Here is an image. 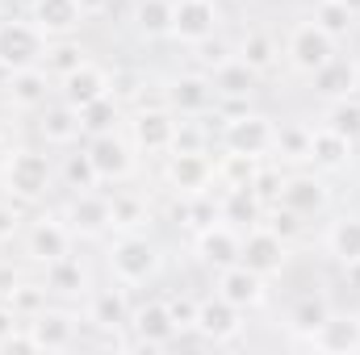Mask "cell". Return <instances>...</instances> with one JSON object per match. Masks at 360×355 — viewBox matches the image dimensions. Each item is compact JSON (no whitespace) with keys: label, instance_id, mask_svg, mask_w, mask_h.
<instances>
[{"label":"cell","instance_id":"obj_1","mask_svg":"<svg viewBox=\"0 0 360 355\" xmlns=\"http://www.w3.org/2000/svg\"><path fill=\"white\" fill-rule=\"evenodd\" d=\"M0 188L21 205H38L55 188V163L38 147H8L0 155Z\"/></svg>","mask_w":360,"mask_h":355},{"label":"cell","instance_id":"obj_2","mask_svg":"<svg viewBox=\"0 0 360 355\" xmlns=\"http://www.w3.org/2000/svg\"><path fill=\"white\" fill-rule=\"evenodd\" d=\"M105 267H109L113 284L139 288V284L155 280V272H160V247L147 234H139V230H122L109 243V251H105Z\"/></svg>","mask_w":360,"mask_h":355},{"label":"cell","instance_id":"obj_3","mask_svg":"<svg viewBox=\"0 0 360 355\" xmlns=\"http://www.w3.org/2000/svg\"><path fill=\"white\" fill-rule=\"evenodd\" d=\"M340 55V42L310 17V21H293L289 25V34H285V63H289V72H297V76H314L319 67H327L331 59Z\"/></svg>","mask_w":360,"mask_h":355},{"label":"cell","instance_id":"obj_4","mask_svg":"<svg viewBox=\"0 0 360 355\" xmlns=\"http://www.w3.org/2000/svg\"><path fill=\"white\" fill-rule=\"evenodd\" d=\"M46 34L30 21V17H4L0 21V67L4 72H21V67H38L46 59Z\"/></svg>","mask_w":360,"mask_h":355},{"label":"cell","instance_id":"obj_5","mask_svg":"<svg viewBox=\"0 0 360 355\" xmlns=\"http://www.w3.org/2000/svg\"><path fill=\"white\" fill-rule=\"evenodd\" d=\"M272 138H276V121L269 113L243 109V113L226 117V126H222V151H231V155L264 159V155H272Z\"/></svg>","mask_w":360,"mask_h":355},{"label":"cell","instance_id":"obj_6","mask_svg":"<svg viewBox=\"0 0 360 355\" xmlns=\"http://www.w3.org/2000/svg\"><path fill=\"white\" fill-rule=\"evenodd\" d=\"M59 217L68 222V230L76 239H101V234L113 230V201L96 188H76Z\"/></svg>","mask_w":360,"mask_h":355},{"label":"cell","instance_id":"obj_7","mask_svg":"<svg viewBox=\"0 0 360 355\" xmlns=\"http://www.w3.org/2000/svg\"><path fill=\"white\" fill-rule=\"evenodd\" d=\"M222 29V4L218 0H172V42L201 46L205 38H218Z\"/></svg>","mask_w":360,"mask_h":355},{"label":"cell","instance_id":"obj_8","mask_svg":"<svg viewBox=\"0 0 360 355\" xmlns=\"http://www.w3.org/2000/svg\"><path fill=\"white\" fill-rule=\"evenodd\" d=\"M176 126L180 117L168 105H155V109H139L130 117V142L139 155H172L176 147Z\"/></svg>","mask_w":360,"mask_h":355},{"label":"cell","instance_id":"obj_9","mask_svg":"<svg viewBox=\"0 0 360 355\" xmlns=\"http://www.w3.org/2000/svg\"><path fill=\"white\" fill-rule=\"evenodd\" d=\"M193 335L201 343H235L243 335V309H235L231 301H222L218 293L214 297H197V318H193Z\"/></svg>","mask_w":360,"mask_h":355},{"label":"cell","instance_id":"obj_10","mask_svg":"<svg viewBox=\"0 0 360 355\" xmlns=\"http://www.w3.org/2000/svg\"><path fill=\"white\" fill-rule=\"evenodd\" d=\"M239 264H248L256 276H281L289 267V243L272 230V226H252L243 234V247H239Z\"/></svg>","mask_w":360,"mask_h":355},{"label":"cell","instance_id":"obj_11","mask_svg":"<svg viewBox=\"0 0 360 355\" xmlns=\"http://www.w3.org/2000/svg\"><path fill=\"white\" fill-rule=\"evenodd\" d=\"M276 205L293 209L297 217H319L331 205V188H327V180L314 176V172H289V176H281Z\"/></svg>","mask_w":360,"mask_h":355},{"label":"cell","instance_id":"obj_12","mask_svg":"<svg viewBox=\"0 0 360 355\" xmlns=\"http://www.w3.org/2000/svg\"><path fill=\"white\" fill-rule=\"evenodd\" d=\"M164 100H168V109L176 113V117H205L214 105H218V96H214V84H210V76L205 72H180L168 80V88H164Z\"/></svg>","mask_w":360,"mask_h":355},{"label":"cell","instance_id":"obj_13","mask_svg":"<svg viewBox=\"0 0 360 355\" xmlns=\"http://www.w3.org/2000/svg\"><path fill=\"white\" fill-rule=\"evenodd\" d=\"M168 163H164V180H168V188H176L180 196H201V192H210V184H214V159L205 155V151H172V155H164Z\"/></svg>","mask_w":360,"mask_h":355},{"label":"cell","instance_id":"obj_14","mask_svg":"<svg viewBox=\"0 0 360 355\" xmlns=\"http://www.w3.org/2000/svg\"><path fill=\"white\" fill-rule=\"evenodd\" d=\"M55 76L38 63V67H21V72H8V88H4V100H8V109H17V113H38L42 105H51V96H55Z\"/></svg>","mask_w":360,"mask_h":355},{"label":"cell","instance_id":"obj_15","mask_svg":"<svg viewBox=\"0 0 360 355\" xmlns=\"http://www.w3.org/2000/svg\"><path fill=\"white\" fill-rule=\"evenodd\" d=\"M89 159H92V172H96V180H130V172H134V142L130 138H122V134H96V138H89Z\"/></svg>","mask_w":360,"mask_h":355},{"label":"cell","instance_id":"obj_16","mask_svg":"<svg viewBox=\"0 0 360 355\" xmlns=\"http://www.w3.org/2000/svg\"><path fill=\"white\" fill-rule=\"evenodd\" d=\"M72 243H76V234L68 230L63 217H38V222L25 226V255L38 267L63 260V255L72 251Z\"/></svg>","mask_w":360,"mask_h":355},{"label":"cell","instance_id":"obj_17","mask_svg":"<svg viewBox=\"0 0 360 355\" xmlns=\"http://www.w3.org/2000/svg\"><path fill=\"white\" fill-rule=\"evenodd\" d=\"M214 293L222 301H231L235 309H256L264 301V276H256L248 264H231V267H218L214 272Z\"/></svg>","mask_w":360,"mask_h":355},{"label":"cell","instance_id":"obj_18","mask_svg":"<svg viewBox=\"0 0 360 355\" xmlns=\"http://www.w3.org/2000/svg\"><path fill=\"white\" fill-rule=\"evenodd\" d=\"M197 260L205 267H231V264H239V247H243V234L231 226V222H210L205 230H197Z\"/></svg>","mask_w":360,"mask_h":355},{"label":"cell","instance_id":"obj_19","mask_svg":"<svg viewBox=\"0 0 360 355\" xmlns=\"http://www.w3.org/2000/svg\"><path fill=\"white\" fill-rule=\"evenodd\" d=\"M130 335L139 347H168L176 339V318L168 309V301H147L130 314Z\"/></svg>","mask_w":360,"mask_h":355},{"label":"cell","instance_id":"obj_20","mask_svg":"<svg viewBox=\"0 0 360 355\" xmlns=\"http://www.w3.org/2000/svg\"><path fill=\"white\" fill-rule=\"evenodd\" d=\"M109 88H113V76H109L105 67H96L92 59H84L76 72L59 76V100H68L72 109H84L92 100H101Z\"/></svg>","mask_w":360,"mask_h":355},{"label":"cell","instance_id":"obj_21","mask_svg":"<svg viewBox=\"0 0 360 355\" xmlns=\"http://www.w3.org/2000/svg\"><path fill=\"white\" fill-rule=\"evenodd\" d=\"M84 134L80 126V109H72L68 100H51L38 109V138L46 147H76Z\"/></svg>","mask_w":360,"mask_h":355},{"label":"cell","instance_id":"obj_22","mask_svg":"<svg viewBox=\"0 0 360 355\" xmlns=\"http://www.w3.org/2000/svg\"><path fill=\"white\" fill-rule=\"evenodd\" d=\"M76 322H80V318H76L72 309H51V305H42L25 326H30L38 351H42V347H46V351H63V347L76 343Z\"/></svg>","mask_w":360,"mask_h":355},{"label":"cell","instance_id":"obj_23","mask_svg":"<svg viewBox=\"0 0 360 355\" xmlns=\"http://www.w3.org/2000/svg\"><path fill=\"white\" fill-rule=\"evenodd\" d=\"M310 84H314V96H323L327 105H331V100H344V96H356L360 92V59L335 55L327 67H319V72L310 76Z\"/></svg>","mask_w":360,"mask_h":355},{"label":"cell","instance_id":"obj_24","mask_svg":"<svg viewBox=\"0 0 360 355\" xmlns=\"http://www.w3.org/2000/svg\"><path fill=\"white\" fill-rule=\"evenodd\" d=\"M30 21L55 42V38H72L84 25V13L76 0H30Z\"/></svg>","mask_w":360,"mask_h":355},{"label":"cell","instance_id":"obj_25","mask_svg":"<svg viewBox=\"0 0 360 355\" xmlns=\"http://www.w3.org/2000/svg\"><path fill=\"white\" fill-rule=\"evenodd\" d=\"M210 76V84H214V96L218 100H239V105H248L252 100V92L260 84V76L239 59V55H231V59H222L214 72H205Z\"/></svg>","mask_w":360,"mask_h":355},{"label":"cell","instance_id":"obj_26","mask_svg":"<svg viewBox=\"0 0 360 355\" xmlns=\"http://www.w3.org/2000/svg\"><path fill=\"white\" fill-rule=\"evenodd\" d=\"M130 301H126V288H92L89 293V322L101 330H130Z\"/></svg>","mask_w":360,"mask_h":355},{"label":"cell","instance_id":"obj_27","mask_svg":"<svg viewBox=\"0 0 360 355\" xmlns=\"http://www.w3.org/2000/svg\"><path fill=\"white\" fill-rule=\"evenodd\" d=\"M42 288H46V293H55V297H89V293H92L89 267L68 251L63 260H55V264L42 267Z\"/></svg>","mask_w":360,"mask_h":355},{"label":"cell","instance_id":"obj_28","mask_svg":"<svg viewBox=\"0 0 360 355\" xmlns=\"http://www.w3.org/2000/svg\"><path fill=\"white\" fill-rule=\"evenodd\" d=\"M352 151H356V142H348L344 134H335L327 126L310 130V163L319 172H344L352 163Z\"/></svg>","mask_w":360,"mask_h":355},{"label":"cell","instance_id":"obj_29","mask_svg":"<svg viewBox=\"0 0 360 355\" xmlns=\"http://www.w3.org/2000/svg\"><path fill=\"white\" fill-rule=\"evenodd\" d=\"M310 347L331 351V355L360 351V318H340V314H331V318L310 335Z\"/></svg>","mask_w":360,"mask_h":355},{"label":"cell","instance_id":"obj_30","mask_svg":"<svg viewBox=\"0 0 360 355\" xmlns=\"http://www.w3.org/2000/svg\"><path fill=\"white\" fill-rule=\"evenodd\" d=\"M323 247H327V255L340 267H348L352 260H360V217L356 213L335 217V222L327 226V234H323Z\"/></svg>","mask_w":360,"mask_h":355},{"label":"cell","instance_id":"obj_31","mask_svg":"<svg viewBox=\"0 0 360 355\" xmlns=\"http://www.w3.org/2000/svg\"><path fill=\"white\" fill-rule=\"evenodd\" d=\"M235 55H239L256 76H269L272 67H276V59H281V46L272 42L269 29H248V34L239 38V46H235Z\"/></svg>","mask_w":360,"mask_h":355},{"label":"cell","instance_id":"obj_32","mask_svg":"<svg viewBox=\"0 0 360 355\" xmlns=\"http://www.w3.org/2000/svg\"><path fill=\"white\" fill-rule=\"evenodd\" d=\"M139 38L155 42V38H168L172 34V0H134V13H130Z\"/></svg>","mask_w":360,"mask_h":355},{"label":"cell","instance_id":"obj_33","mask_svg":"<svg viewBox=\"0 0 360 355\" xmlns=\"http://www.w3.org/2000/svg\"><path fill=\"white\" fill-rule=\"evenodd\" d=\"M218 217L231 222L235 230L256 226V217H260V192L256 188H226L222 201H218Z\"/></svg>","mask_w":360,"mask_h":355},{"label":"cell","instance_id":"obj_34","mask_svg":"<svg viewBox=\"0 0 360 355\" xmlns=\"http://www.w3.org/2000/svg\"><path fill=\"white\" fill-rule=\"evenodd\" d=\"M122 100L113 96V92H105L101 100H92V105H84L80 109V126H84V134L89 138H96V134H117L122 130Z\"/></svg>","mask_w":360,"mask_h":355},{"label":"cell","instance_id":"obj_35","mask_svg":"<svg viewBox=\"0 0 360 355\" xmlns=\"http://www.w3.org/2000/svg\"><path fill=\"white\" fill-rule=\"evenodd\" d=\"M310 130L314 126H302V121L276 126V138H272L276 163H310Z\"/></svg>","mask_w":360,"mask_h":355},{"label":"cell","instance_id":"obj_36","mask_svg":"<svg viewBox=\"0 0 360 355\" xmlns=\"http://www.w3.org/2000/svg\"><path fill=\"white\" fill-rule=\"evenodd\" d=\"M327 318H331V301H327L323 293H306V297H297L293 309H289V326L302 330V335H314Z\"/></svg>","mask_w":360,"mask_h":355},{"label":"cell","instance_id":"obj_37","mask_svg":"<svg viewBox=\"0 0 360 355\" xmlns=\"http://www.w3.org/2000/svg\"><path fill=\"white\" fill-rule=\"evenodd\" d=\"M314 21H319V25H323L335 42H348L360 17L348 8V4H344V0H319V4H314Z\"/></svg>","mask_w":360,"mask_h":355},{"label":"cell","instance_id":"obj_38","mask_svg":"<svg viewBox=\"0 0 360 355\" xmlns=\"http://www.w3.org/2000/svg\"><path fill=\"white\" fill-rule=\"evenodd\" d=\"M323 126L344 134L348 142H360V96H344V100H331L323 109Z\"/></svg>","mask_w":360,"mask_h":355},{"label":"cell","instance_id":"obj_39","mask_svg":"<svg viewBox=\"0 0 360 355\" xmlns=\"http://www.w3.org/2000/svg\"><path fill=\"white\" fill-rule=\"evenodd\" d=\"M84 63V46L80 42H72V38H55V42H46V59H42V67L59 80V76H68V72H76Z\"/></svg>","mask_w":360,"mask_h":355},{"label":"cell","instance_id":"obj_40","mask_svg":"<svg viewBox=\"0 0 360 355\" xmlns=\"http://www.w3.org/2000/svg\"><path fill=\"white\" fill-rule=\"evenodd\" d=\"M63 180H68L72 192H76V188H96V184H101L96 172H92L89 151H72V155H63Z\"/></svg>","mask_w":360,"mask_h":355},{"label":"cell","instance_id":"obj_41","mask_svg":"<svg viewBox=\"0 0 360 355\" xmlns=\"http://www.w3.org/2000/svg\"><path fill=\"white\" fill-rule=\"evenodd\" d=\"M269 226L289 243V239H297L302 234V226H306V217H297L293 209H285V205H272V213H269Z\"/></svg>","mask_w":360,"mask_h":355},{"label":"cell","instance_id":"obj_42","mask_svg":"<svg viewBox=\"0 0 360 355\" xmlns=\"http://www.w3.org/2000/svg\"><path fill=\"white\" fill-rule=\"evenodd\" d=\"M21 222H25V213H21V201L4 196V201H0V243H8V239L21 230Z\"/></svg>","mask_w":360,"mask_h":355},{"label":"cell","instance_id":"obj_43","mask_svg":"<svg viewBox=\"0 0 360 355\" xmlns=\"http://www.w3.org/2000/svg\"><path fill=\"white\" fill-rule=\"evenodd\" d=\"M168 309L176 318V330H193V318H197V297L180 293V297H168Z\"/></svg>","mask_w":360,"mask_h":355},{"label":"cell","instance_id":"obj_44","mask_svg":"<svg viewBox=\"0 0 360 355\" xmlns=\"http://www.w3.org/2000/svg\"><path fill=\"white\" fill-rule=\"evenodd\" d=\"M17 288H21V276H17V272H13V267H8V264H0V301L8 305Z\"/></svg>","mask_w":360,"mask_h":355},{"label":"cell","instance_id":"obj_45","mask_svg":"<svg viewBox=\"0 0 360 355\" xmlns=\"http://www.w3.org/2000/svg\"><path fill=\"white\" fill-rule=\"evenodd\" d=\"M76 4H80V13H84V21H89V17H105L113 0H76Z\"/></svg>","mask_w":360,"mask_h":355},{"label":"cell","instance_id":"obj_46","mask_svg":"<svg viewBox=\"0 0 360 355\" xmlns=\"http://www.w3.org/2000/svg\"><path fill=\"white\" fill-rule=\"evenodd\" d=\"M344 280H348L352 288H360V260H352V264L344 267Z\"/></svg>","mask_w":360,"mask_h":355},{"label":"cell","instance_id":"obj_47","mask_svg":"<svg viewBox=\"0 0 360 355\" xmlns=\"http://www.w3.org/2000/svg\"><path fill=\"white\" fill-rule=\"evenodd\" d=\"M344 4H348V8H352V13L360 17V0H344Z\"/></svg>","mask_w":360,"mask_h":355},{"label":"cell","instance_id":"obj_48","mask_svg":"<svg viewBox=\"0 0 360 355\" xmlns=\"http://www.w3.org/2000/svg\"><path fill=\"white\" fill-rule=\"evenodd\" d=\"M314 4H319V0H314Z\"/></svg>","mask_w":360,"mask_h":355}]
</instances>
